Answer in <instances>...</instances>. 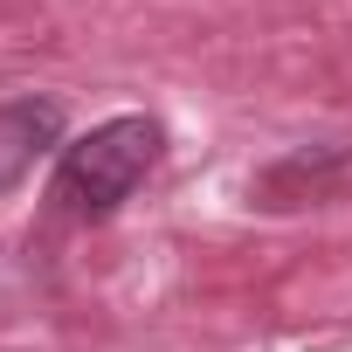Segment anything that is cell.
Instances as JSON below:
<instances>
[{
    "mask_svg": "<svg viewBox=\"0 0 352 352\" xmlns=\"http://www.w3.org/2000/svg\"><path fill=\"white\" fill-rule=\"evenodd\" d=\"M159 159V124L152 118H104L90 124L83 138L63 145V166H56V201L76 214V221H104L118 214L138 180Z\"/></svg>",
    "mask_w": 352,
    "mask_h": 352,
    "instance_id": "obj_1",
    "label": "cell"
},
{
    "mask_svg": "<svg viewBox=\"0 0 352 352\" xmlns=\"http://www.w3.org/2000/svg\"><path fill=\"white\" fill-rule=\"evenodd\" d=\"M56 131H63V111L56 104H35V97L0 104V187H14L21 173L35 166V152L56 145Z\"/></svg>",
    "mask_w": 352,
    "mask_h": 352,
    "instance_id": "obj_2",
    "label": "cell"
}]
</instances>
